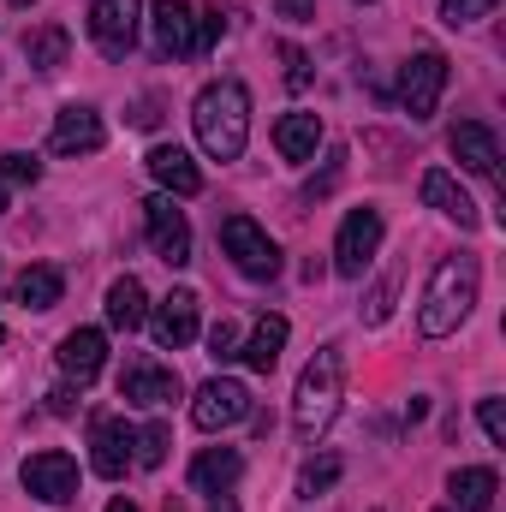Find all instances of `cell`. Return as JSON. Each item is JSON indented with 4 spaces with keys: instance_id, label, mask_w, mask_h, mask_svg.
<instances>
[{
    "instance_id": "cell-4",
    "label": "cell",
    "mask_w": 506,
    "mask_h": 512,
    "mask_svg": "<svg viewBox=\"0 0 506 512\" xmlns=\"http://www.w3.org/2000/svg\"><path fill=\"white\" fill-rule=\"evenodd\" d=\"M221 251L233 256V268H239L245 280H274V274H280V245L256 227L251 215H227V221H221Z\"/></svg>"
},
{
    "instance_id": "cell-20",
    "label": "cell",
    "mask_w": 506,
    "mask_h": 512,
    "mask_svg": "<svg viewBox=\"0 0 506 512\" xmlns=\"http://www.w3.org/2000/svg\"><path fill=\"white\" fill-rule=\"evenodd\" d=\"M417 197H423L429 209H441L447 221H459L465 233L477 227V203H471V197H465V191L453 185V173H441V167H429V173L417 179Z\"/></svg>"
},
{
    "instance_id": "cell-24",
    "label": "cell",
    "mask_w": 506,
    "mask_h": 512,
    "mask_svg": "<svg viewBox=\"0 0 506 512\" xmlns=\"http://www.w3.org/2000/svg\"><path fill=\"white\" fill-rule=\"evenodd\" d=\"M60 292H66V280H60V268H48V262L24 268V274L12 280V298H18L24 310H54V304H60Z\"/></svg>"
},
{
    "instance_id": "cell-30",
    "label": "cell",
    "mask_w": 506,
    "mask_h": 512,
    "mask_svg": "<svg viewBox=\"0 0 506 512\" xmlns=\"http://www.w3.org/2000/svg\"><path fill=\"white\" fill-rule=\"evenodd\" d=\"M0 179H12V185H36V179H42V161L24 155V149H12V155H0Z\"/></svg>"
},
{
    "instance_id": "cell-10",
    "label": "cell",
    "mask_w": 506,
    "mask_h": 512,
    "mask_svg": "<svg viewBox=\"0 0 506 512\" xmlns=\"http://www.w3.org/2000/svg\"><path fill=\"white\" fill-rule=\"evenodd\" d=\"M137 12H143V0H96L90 6V42L108 60H126L137 48Z\"/></svg>"
},
{
    "instance_id": "cell-1",
    "label": "cell",
    "mask_w": 506,
    "mask_h": 512,
    "mask_svg": "<svg viewBox=\"0 0 506 512\" xmlns=\"http://www.w3.org/2000/svg\"><path fill=\"white\" fill-rule=\"evenodd\" d=\"M191 126L209 161H239L245 155V137H251V90L239 78H221V84H203L197 102H191Z\"/></svg>"
},
{
    "instance_id": "cell-23",
    "label": "cell",
    "mask_w": 506,
    "mask_h": 512,
    "mask_svg": "<svg viewBox=\"0 0 506 512\" xmlns=\"http://www.w3.org/2000/svg\"><path fill=\"white\" fill-rule=\"evenodd\" d=\"M108 322L131 334V328H143L149 322V298H143V280L137 274H120L114 286H108Z\"/></svg>"
},
{
    "instance_id": "cell-34",
    "label": "cell",
    "mask_w": 506,
    "mask_h": 512,
    "mask_svg": "<svg viewBox=\"0 0 506 512\" xmlns=\"http://www.w3.org/2000/svg\"><path fill=\"white\" fill-rule=\"evenodd\" d=\"M221 30H227V24H221V6H203V18H197V54H203V48H215V42H221Z\"/></svg>"
},
{
    "instance_id": "cell-37",
    "label": "cell",
    "mask_w": 506,
    "mask_h": 512,
    "mask_svg": "<svg viewBox=\"0 0 506 512\" xmlns=\"http://www.w3.org/2000/svg\"><path fill=\"white\" fill-rule=\"evenodd\" d=\"M48 411H54V417H72V411H78V393H72V387H54V393H48Z\"/></svg>"
},
{
    "instance_id": "cell-14",
    "label": "cell",
    "mask_w": 506,
    "mask_h": 512,
    "mask_svg": "<svg viewBox=\"0 0 506 512\" xmlns=\"http://www.w3.org/2000/svg\"><path fill=\"white\" fill-rule=\"evenodd\" d=\"M149 328H155V340H161L167 352H179V346H191V340H197V292H191V286H179V292H167V298L155 304V316H149Z\"/></svg>"
},
{
    "instance_id": "cell-3",
    "label": "cell",
    "mask_w": 506,
    "mask_h": 512,
    "mask_svg": "<svg viewBox=\"0 0 506 512\" xmlns=\"http://www.w3.org/2000/svg\"><path fill=\"white\" fill-rule=\"evenodd\" d=\"M340 399H346V364H340V346H316V358L304 364V376L292 387V429L304 447H316L334 417H340Z\"/></svg>"
},
{
    "instance_id": "cell-17",
    "label": "cell",
    "mask_w": 506,
    "mask_h": 512,
    "mask_svg": "<svg viewBox=\"0 0 506 512\" xmlns=\"http://www.w3.org/2000/svg\"><path fill=\"white\" fill-rule=\"evenodd\" d=\"M149 173H155V185H161L167 197H197V191H203V173H197V161H191L179 143H155V149H149Z\"/></svg>"
},
{
    "instance_id": "cell-27",
    "label": "cell",
    "mask_w": 506,
    "mask_h": 512,
    "mask_svg": "<svg viewBox=\"0 0 506 512\" xmlns=\"http://www.w3.org/2000/svg\"><path fill=\"white\" fill-rule=\"evenodd\" d=\"M167 447H173V435H167V423H143V429L131 435V465H143V471H155V465L167 459Z\"/></svg>"
},
{
    "instance_id": "cell-40",
    "label": "cell",
    "mask_w": 506,
    "mask_h": 512,
    "mask_svg": "<svg viewBox=\"0 0 506 512\" xmlns=\"http://www.w3.org/2000/svg\"><path fill=\"white\" fill-rule=\"evenodd\" d=\"M215 512H233V507H227V501H215Z\"/></svg>"
},
{
    "instance_id": "cell-6",
    "label": "cell",
    "mask_w": 506,
    "mask_h": 512,
    "mask_svg": "<svg viewBox=\"0 0 506 512\" xmlns=\"http://www.w3.org/2000/svg\"><path fill=\"white\" fill-rule=\"evenodd\" d=\"M245 417H251V387L233 382V376L203 382V387H197V399H191V423H197L203 435L233 429V423H245Z\"/></svg>"
},
{
    "instance_id": "cell-5",
    "label": "cell",
    "mask_w": 506,
    "mask_h": 512,
    "mask_svg": "<svg viewBox=\"0 0 506 512\" xmlns=\"http://www.w3.org/2000/svg\"><path fill=\"white\" fill-rule=\"evenodd\" d=\"M447 54H435V48H423V54H411L405 60V72H399V102H405V114L411 120H429L435 108H441V90H447Z\"/></svg>"
},
{
    "instance_id": "cell-15",
    "label": "cell",
    "mask_w": 506,
    "mask_h": 512,
    "mask_svg": "<svg viewBox=\"0 0 506 512\" xmlns=\"http://www.w3.org/2000/svg\"><path fill=\"white\" fill-rule=\"evenodd\" d=\"M447 149L459 155V167H465V173H477V179H495L501 137L483 126V120H459V126H453V137H447Z\"/></svg>"
},
{
    "instance_id": "cell-36",
    "label": "cell",
    "mask_w": 506,
    "mask_h": 512,
    "mask_svg": "<svg viewBox=\"0 0 506 512\" xmlns=\"http://www.w3.org/2000/svg\"><path fill=\"white\" fill-rule=\"evenodd\" d=\"M274 12L292 18V24H310V18H316V0H274Z\"/></svg>"
},
{
    "instance_id": "cell-43",
    "label": "cell",
    "mask_w": 506,
    "mask_h": 512,
    "mask_svg": "<svg viewBox=\"0 0 506 512\" xmlns=\"http://www.w3.org/2000/svg\"><path fill=\"white\" fill-rule=\"evenodd\" d=\"M358 6H370V0H358Z\"/></svg>"
},
{
    "instance_id": "cell-26",
    "label": "cell",
    "mask_w": 506,
    "mask_h": 512,
    "mask_svg": "<svg viewBox=\"0 0 506 512\" xmlns=\"http://www.w3.org/2000/svg\"><path fill=\"white\" fill-rule=\"evenodd\" d=\"M66 48H72V36H66L60 24H42V30L24 36V54H30L36 72H60V66H66Z\"/></svg>"
},
{
    "instance_id": "cell-18",
    "label": "cell",
    "mask_w": 506,
    "mask_h": 512,
    "mask_svg": "<svg viewBox=\"0 0 506 512\" xmlns=\"http://www.w3.org/2000/svg\"><path fill=\"white\" fill-rule=\"evenodd\" d=\"M179 393H185L179 370H161V364H126L120 399H131V405H173Z\"/></svg>"
},
{
    "instance_id": "cell-31",
    "label": "cell",
    "mask_w": 506,
    "mask_h": 512,
    "mask_svg": "<svg viewBox=\"0 0 506 512\" xmlns=\"http://www.w3.org/2000/svg\"><path fill=\"white\" fill-rule=\"evenodd\" d=\"M501 0H441V18L459 30V24H477V18H489Z\"/></svg>"
},
{
    "instance_id": "cell-32",
    "label": "cell",
    "mask_w": 506,
    "mask_h": 512,
    "mask_svg": "<svg viewBox=\"0 0 506 512\" xmlns=\"http://www.w3.org/2000/svg\"><path fill=\"white\" fill-rule=\"evenodd\" d=\"M209 358H215V364H233V358H239V328H233V322H215V328H209Z\"/></svg>"
},
{
    "instance_id": "cell-28",
    "label": "cell",
    "mask_w": 506,
    "mask_h": 512,
    "mask_svg": "<svg viewBox=\"0 0 506 512\" xmlns=\"http://www.w3.org/2000/svg\"><path fill=\"white\" fill-rule=\"evenodd\" d=\"M340 471H346V465H340L334 453H322V459H310V465L298 471V495H304V501H316V495H328V489L340 483Z\"/></svg>"
},
{
    "instance_id": "cell-25",
    "label": "cell",
    "mask_w": 506,
    "mask_h": 512,
    "mask_svg": "<svg viewBox=\"0 0 506 512\" xmlns=\"http://www.w3.org/2000/svg\"><path fill=\"white\" fill-rule=\"evenodd\" d=\"M280 346H286V316H262V322H256V334L239 346V358L251 364L256 376H268V370L280 364Z\"/></svg>"
},
{
    "instance_id": "cell-42",
    "label": "cell",
    "mask_w": 506,
    "mask_h": 512,
    "mask_svg": "<svg viewBox=\"0 0 506 512\" xmlns=\"http://www.w3.org/2000/svg\"><path fill=\"white\" fill-rule=\"evenodd\" d=\"M0 346H6V328H0Z\"/></svg>"
},
{
    "instance_id": "cell-12",
    "label": "cell",
    "mask_w": 506,
    "mask_h": 512,
    "mask_svg": "<svg viewBox=\"0 0 506 512\" xmlns=\"http://www.w3.org/2000/svg\"><path fill=\"white\" fill-rule=\"evenodd\" d=\"M108 143V126L96 108H60L54 114V131H48V149L54 155H96Z\"/></svg>"
},
{
    "instance_id": "cell-9",
    "label": "cell",
    "mask_w": 506,
    "mask_h": 512,
    "mask_svg": "<svg viewBox=\"0 0 506 512\" xmlns=\"http://www.w3.org/2000/svg\"><path fill=\"white\" fill-rule=\"evenodd\" d=\"M381 251V209H352L346 221H340V239H334V268L346 274V280H358Z\"/></svg>"
},
{
    "instance_id": "cell-39",
    "label": "cell",
    "mask_w": 506,
    "mask_h": 512,
    "mask_svg": "<svg viewBox=\"0 0 506 512\" xmlns=\"http://www.w3.org/2000/svg\"><path fill=\"white\" fill-rule=\"evenodd\" d=\"M0 215H6V179H0Z\"/></svg>"
},
{
    "instance_id": "cell-19",
    "label": "cell",
    "mask_w": 506,
    "mask_h": 512,
    "mask_svg": "<svg viewBox=\"0 0 506 512\" xmlns=\"http://www.w3.org/2000/svg\"><path fill=\"white\" fill-rule=\"evenodd\" d=\"M239 477H245L239 447H203V453L191 459V489H197V495H227Z\"/></svg>"
},
{
    "instance_id": "cell-2",
    "label": "cell",
    "mask_w": 506,
    "mask_h": 512,
    "mask_svg": "<svg viewBox=\"0 0 506 512\" xmlns=\"http://www.w3.org/2000/svg\"><path fill=\"white\" fill-rule=\"evenodd\" d=\"M477 286H483V262L477 256H441L435 262V274H429V286H423V304H417V328H423V340H447V334H459V322L471 316V304H477Z\"/></svg>"
},
{
    "instance_id": "cell-8",
    "label": "cell",
    "mask_w": 506,
    "mask_h": 512,
    "mask_svg": "<svg viewBox=\"0 0 506 512\" xmlns=\"http://www.w3.org/2000/svg\"><path fill=\"white\" fill-rule=\"evenodd\" d=\"M143 233H149V251L167 268L191 262V221H185V209H173V197H149L143 203Z\"/></svg>"
},
{
    "instance_id": "cell-41",
    "label": "cell",
    "mask_w": 506,
    "mask_h": 512,
    "mask_svg": "<svg viewBox=\"0 0 506 512\" xmlns=\"http://www.w3.org/2000/svg\"><path fill=\"white\" fill-rule=\"evenodd\" d=\"M12 6H36V0H12Z\"/></svg>"
},
{
    "instance_id": "cell-22",
    "label": "cell",
    "mask_w": 506,
    "mask_h": 512,
    "mask_svg": "<svg viewBox=\"0 0 506 512\" xmlns=\"http://www.w3.org/2000/svg\"><path fill=\"white\" fill-rule=\"evenodd\" d=\"M274 149H280L286 161H316V149H322V120H316V114H286V120L274 126Z\"/></svg>"
},
{
    "instance_id": "cell-35",
    "label": "cell",
    "mask_w": 506,
    "mask_h": 512,
    "mask_svg": "<svg viewBox=\"0 0 506 512\" xmlns=\"http://www.w3.org/2000/svg\"><path fill=\"white\" fill-rule=\"evenodd\" d=\"M280 60H286V84H292V90H304V84H310V60H304L292 42H280Z\"/></svg>"
},
{
    "instance_id": "cell-29",
    "label": "cell",
    "mask_w": 506,
    "mask_h": 512,
    "mask_svg": "<svg viewBox=\"0 0 506 512\" xmlns=\"http://www.w3.org/2000/svg\"><path fill=\"white\" fill-rule=\"evenodd\" d=\"M393 292H399V268H387L376 286H370V298H364V328H381V322L393 316Z\"/></svg>"
},
{
    "instance_id": "cell-21",
    "label": "cell",
    "mask_w": 506,
    "mask_h": 512,
    "mask_svg": "<svg viewBox=\"0 0 506 512\" xmlns=\"http://www.w3.org/2000/svg\"><path fill=\"white\" fill-rule=\"evenodd\" d=\"M447 489H453V507L459 512H489L495 495H501V477H495L489 465H465V471L447 477Z\"/></svg>"
},
{
    "instance_id": "cell-33",
    "label": "cell",
    "mask_w": 506,
    "mask_h": 512,
    "mask_svg": "<svg viewBox=\"0 0 506 512\" xmlns=\"http://www.w3.org/2000/svg\"><path fill=\"white\" fill-rule=\"evenodd\" d=\"M477 417H483V435H489L495 447H506V405H501V399H483V405H477Z\"/></svg>"
},
{
    "instance_id": "cell-13",
    "label": "cell",
    "mask_w": 506,
    "mask_h": 512,
    "mask_svg": "<svg viewBox=\"0 0 506 512\" xmlns=\"http://www.w3.org/2000/svg\"><path fill=\"white\" fill-rule=\"evenodd\" d=\"M149 24H155V48L185 60L197 54V12L185 0H149Z\"/></svg>"
},
{
    "instance_id": "cell-7",
    "label": "cell",
    "mask_w": 506,
    "mask_h": 512,
    "mask_svg": "<svg viewBox=\"0 0 506 512\" xmlns=\"http://www.w3.org/2000/svg\"><path fill=\"white\" fill-rule=\"evenodd\" d=\"M18 477H24V489H30L36 501H48V507H66V501H78V459H72V453H60V447H48V453H30Z\"/></svg>"
},
{
    "instance_id": "cell-11",
    "label": "cell",
    "mask_w": 506,
    "mask_h": 512,
    "mask_svg": "<svg viewBox=\"0 0 506 512\" xmlns=\"http://www.w3.org/2000/svg\"><path fill=\"white\" fill-rule=\"evenodd\" d=\"M131 435L126 417H96L90 423V465H96V477H108V483H120L131 471Z\"/></svg>"
},
{
    "instance_id": "cell-16",
    "label": "cell",
    "mask_w": 506,
    "mask_h": 512,
    "mask_svg": "<svg viewBox=\"0 0 506 512\" xmlns=\"http://www.w3.org/2000/svg\"><path fill=\"white\" fill-rule=\"evenodd\" d=\"M102 364H108V334H102V328H72V334L60 340V370H66L78 387L96 382Z\"/></svg>"
},
{
    "instance_id": "cell-38",
    "label": "cell",
    "mask_w": 506,
    "mask_h": 512,
    "mask_svg": "<svg viewBox=\"0 0 506 512\" xmlns=\"http://www.w3.org/2000/svg\"><path fill=\"white\" fill-rule=\"evenodd\" d=\"M108 512H137V507H131V501H114V507H108Z\"/></svg>"
}]
</instances>
